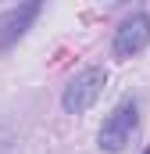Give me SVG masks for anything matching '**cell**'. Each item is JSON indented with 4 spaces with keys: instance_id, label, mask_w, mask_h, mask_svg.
<instances>
[{
    "instance_id": "obj_1",
    "label": "cell",
    "mask_w": 150,
    "mask_h": 154,
    "mask_svg": "<svg viewBox=\"0 0 150 154\" xmlns=\"http://www.w3.org/2000/svg\"><path fill=\"white\" fill-rule=\"evenodd\" d=\"M104 86H107V72H104L100 65L82 68V72L64 86V93H61V108H64L68 115H82V111H89V108L97 104V97L104 93Z\"/></svg>"
},
{
    "instance_id": "obj_2",
    "label": "cell",
    "mask_w": 150,
    "mask_h": 154,
    "mask_svg": "<svg viewBox=\"0 0 150 154\" xmlns=\"http://www.w3.org/2000/svg\"><path fill=\"white\" fill-rule=\"evenodd\" d=\"M136 122H140L136 100H122L111 115L104 118V125H100V147H104L107 154L125 151V143H129L132 133H136Z\"/></svg>"
},
{
    "instance_id": "obj_3",
    "label": "cell",
    "mask_w": 150,
    "mask_h": 154,
    "mask_svg": "<svg viewBox=\"0 0 150 154\" xmlns=\"http://www.w3.org/2000/svg\"><path fill=\"white\" fill-rule=\"evenodd\" d=\"M147 43H150V14L147 11H132V14L114 29L111 54L118 57V61H129V57H136Z\"/></svg>"
},
{
    "instance_id": "obj_4",
    "label": "cell",
    "mask_w": 150,
    "mask_h": 154,
    "mask_svg": "<svg viewBox=\"0 0 150 154\" xmlns=\"http://www.w3.org/2000/svg\"><path fill=\"white\" fill-rule=\"evenodd\" d=\"M39 11H43V4L32 0V4H18V7H11V11L0 14V54H7L18 39L32 29V22L39 18Z\"/></svg>"
}]
</instances>
